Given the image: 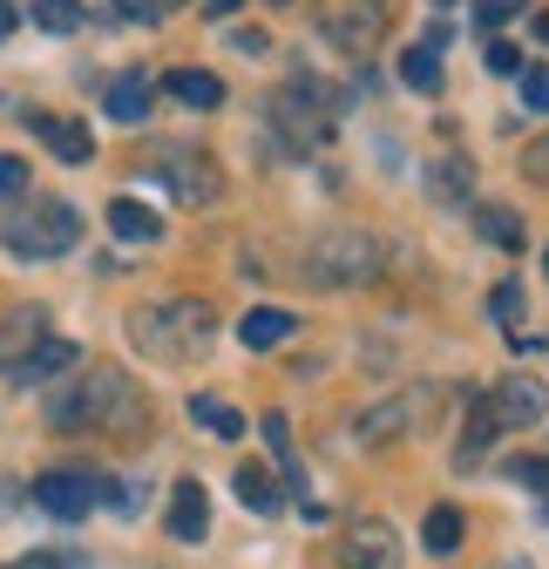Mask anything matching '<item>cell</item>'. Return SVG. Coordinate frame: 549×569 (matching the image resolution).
<instances>
[{
	"mask_svg": "<svg viewBox=\"0 0 549 569\" xmlns=\"http://www.w3.org/2000/svg\"><path fill=\"white\" fill-rule=\"evenodd\" d=\"M157 177H163L183 203H211V197L224 190L218 163H211V157H197V150H157Z\"/></svg>",
	"mask_w": 549,
	"mask_h": 569,
	"instance_id": "52a82bcc",
	"label": "cell"
},
{
	"mask_svg": "<svg viewBox=\"0 0 549 569\" xmlns=\"http://www.w3.org/2000/svg\"><path fill=\"white\" fill-rule=\"evenodd\" d=\"M489 76H522V48H509V41H489Z\"/></svg>",
	"mask_w": 549,
	"mask_h": 569,
	"instance_id": "e575fe53",
	"label": "cell"
},
{
	"mask_svg": "<svg viewBox=\"0 0 549 569\" xmlns=\"http://www.w3.org/2000/svg\"><path fill=\"white\" fill-rule=\"evenodd\" d=\"M238 8H244V0H211V8H203V14H211V21H231Z\"/></svg>",
	"mask_w": 549,
	"mask_h": 569,
	"instance_id": "ab89813d",
	"label": "cell"
},
{
	"mask_svg": "<svg viewBox=\"0 0 549 569\" xmlns=\"http://www.w3.org/2000/svg\"><path fill=\"white\" fill-rule=\"evenodd\" d=\"M407 420H421V407H415V393H393V400H380V407H367V413H360V441H373V448H380V441H393V435H400Z\"/></svg>",
	"mask_w": 549,
	"mask_h": 569,
	"instance_id": "e0dca14e",
	"label": "cell"
},
{
	"mask_svg": "<svg viewBox=\"0 0 549 569\" xmlns=\"http://www.w3.org/2000/svg\"><path fill=\"white\" fill-rule=\"evenodd\" d=\"M129 339L136 352H150L163 367H183V360H203L218 339V312L211 299H163V306H136L129 312Z\"/></svg>",
	"mask_w": 549,
	"mask_h": 569,
	"instance_id": "6da1fadb",
	"label": "cell"
},
{
	"mask_svg": "<svg viewBox=\"0 0 549 569\" xmlns=\"http://www.w3.org/2000/svg\"><path fill=\"white\" fill-rule=\"evenodd\" d=\"M0 244H8L14 258H61V251H76L82 244V218H76V203H34V210H14L8 224H0Z\"/></svg>",
	"mask_w": 549,
	"mask_h": 569,
	"instance_id": "277c9868",
	"label": "cell"
},
{
	"mask_svg": "<svg viewBox=\"0 0 549 569\" xmlns=\"http://www.w3.org/2000/svg\"><path fill=\"white\" fill-rule=\"evenodd\" d=\"M428 190H435V197H448V203H461V197L475 190V163H461V157L435 163V170H428Z\"/></svg>",
	"mask_w": 549,
	"mask_h": 569,
	"instance_id": "484cf974",
	"label": "cell"
},
{
	"mask_svg": "<svg viewBox=\"0 0 549 569\" xmlns=\"http://www.w3.org/2000/svg\"><path fill=\"white\" fill-rule=\"evenodd\" d=\"M428 8H455V0H428Z\"/></svg>",
	"mask_w": 549,
	"mask_h": 569,
	"instance_id": "b9f144b4",
	"label": "cell"
},
{
	"mask_svg": "<svg viewBox=\"0 0 549 569\" xmlns=\"http://www.w3.org/2000/svg\"><path fill=\"white\" fill-rule=\"evenodd\" d=\"M21 129H34L48 150L61 157V163H89L96 157V136L82 129V122H68V116H48V109H21Z\"/></svg>",
	"mask_w": 549,
	"mask_h": 569,
	"instance_id": "9c48e42d",
	"label": "cell"
},
{
	"mask_svg": "<svg viewBox=\"0 0 549 569\" xmlns=\"http://www.w3.org/2000/svg\"><path fill=\"white\" fill-rule=\"evenodd\" d=\"M502 435V420H496V407H489V393H475L468 400V420H461V448H455V468H475L489 455V441Z\"/></svg>",
	"mask_w": 549,
	"mask_h": 569,
	"instance_id": "5bb4252c",
	"label": "cell"
},
{
	"mask_svg": "<svg viewBox=\"0 0 549 569\" xmlns=\"http://www.w3.org/2000/svg\"><path fill=\"white\" fill-rule=\"evenodd\" d=\"M238 502H244L251 516H279V509H286V488L271 481L258 461H244V468H238Z\"/></svg>",
	"mask_w": 549,
	"mask_h": 569,
	"instance_id": "d6986e66",
	"label": "cell"
},
{
	"mask_svg": "<svg viewBox=\"0 0 549 569\" xmlns=\"http://www.w3.org/2000/svg\"><path fill=\"white\" fill-rule=\"evenodd\" d=\"M150 102H157V96H150V82L136 76V68L109 82V116H116L122 129H143V122H150Z\"/></svg>",
	"mask_w": 549,
	"mask_h": 569,
	"instance_id": "ac0fdd59",
	"label": "cell"
},
{
	"mask_svg": "<svg viewBox=\"0 0 549 569\" xmlns=\"http://www.w3.org/2000/svg\"><path fill=\"white\" fill-rule=\"evenodd\" d=\"M387 21H393L387 0H319V34L353 61H367L387 41Z\"/></svg>",
	"mask_w": 549,
	"mask_h": 569,
	"instance_id": "5b68a950",
	"label": "cell"
},
{
	"mask_svg": "<svg viewBox=\"0 0 549 569\" xmlns=\"http://www.w3.org/2000/svg\"><path fill=\"white\" fill-rule=\"evenodd\" d=\"M177 8H183V0H116V14H122V21H143V28L170 21Z\"/></svg>",
	"mask_w": 549,
	"mask_h": 569,
	"instance_id": "f546056e",
	"label": "cell"
},
{
	"mask_svg": "<svg viewBox=\"0 0 549 569\" xmlns=\"http://www.w3.org/2000/svg\"><path fill=\"white\" fill-rule=\"evenodd\" d=\"M28 8H34V21H41L48 34H76V28H82V8H76V0H28Z\"/></svg>",
	"mask_w": 549,
	"mask_h": 569,
	"instance_id": "83f0119b",
	"label": "cell"
},
{
	"mask_svg": "<svg viewBox=\"0 0 549 569\" xmlns=\"http://www.w3.org/2000/svg\"><path fill=\"white\" fill-rule=\"evenodd\" d=\"M68 367H82V346H76V339H54V332H48V339L28 352V360H21L8 380H14V387H41V380H54V373H68Z\"/></svg>",
	"mask_w": 549,
	"mask_h": 569,
	"instance_id": "7c38bea8",
	"label": "cell"
},
{
	"mask_svg": "<svg viewBox=\"0 0 549 569\" xmlns=\"http://www.w3.org/2000/svg\"><path fill=\"white\" fill-rule=\"evenodd\" d=\"M48 420L68 427V435H76V427H116V435H122V427L143 420V400H136L122 367H89L76 387H61L48 400Z\"/></svg>",
	"mask_w": 549,
	"mask_h": 569,
	"instance_id": "7a4b0ae2",
	"label": "cell"
},
{
	"mask_svg": "<svg viewBox=\"0 0 549 569\" xmlns=\"http://www.w3.org/2000/svg\"><path fill=\"white\" fill-rule=\"evenodd\" d=\"M306 278L339 292V284H373L380 278V238L367 224H332L306 244Z\"/></svg>",
	"mask_w": 549,
	"mask_h": 569,
	"instance_id": "3957f363",
	"label": "cell"
},
{
	"mask_svg": "<svg viewBox=\"0 0 549 569\" xmlns=\"http://www.w3.org/2000/svg\"><path fill=\"white\" fill-rule=\"evenodd\" d=\"M231 48H238V54H264V48H271V41H264V34H258V28H238V34H231Z\"/></svg>",
	"mask_w": 549,
	"mask_h": 569,
	"instance_id": "74e56055",
	"label": "cell"
},
{
	"mask_svg": "<svg viewBox=\"0 0 549 569\" xmlns=\"http://www.w3.org/2000/svg\"><path fill=\"white\" fill-rule=\"evenodd\" d=\"M28 190V163L21 157H0V203H14Z\"/></svg>",
	"mask_w": 549,
	"mask_h": 569,
	"instance_id": "d6a6232c",
	"label": "cell"
},
{
	"mask_svg": "<svg viewBox=\"0 0 549 569\" xmlns=\"http://www.w3.org/2000/svg\"><path fill=\"white\" fill-rule=\"evenodd\" d=\"M41 339H48V312L41 306H14L8 319H0V373H14Z\"/></svg>",
	"mask_w": 549,
	"mask_h": 569,
	"instance_id": "8fae6325",
	"label": "cell"
},
{
	"mask_svg": "<svg viewBox=\"0 0 549 569\" xmlns=\"http://www.w3.org/2000/svg\"><path fill=\"white\" fill-rule=\"evenodd\" d=\"M347 569H393V529L387 522H360V536L347 549Z\"/></svg>",
	"mask_w": 549,
	"mask_h": 569,
	"instance_id": "44dd1931",
	"label": "cell"
},
{
	"mask_svg": "<svg viewBox=\"0 0 549 569\" xmlns=\"http://www.w3.org/2000/svg\"><path fill=\"white\" fill-rule=\"evenodd\" d=\"M89 556H76V549H48V556H34V569H82Z\"/></svg>",
	"mask_w": 549,
	"mask_h": 569,
	"instance_id": "d590c367",
	"label": "cell"
},
{
	"mask_svg": "<svg viewBox=\"0 0 549 569\" xmlns=\"http://www.w3.org/2000/svg\"><path fill=\"white\" fill-rule=\"evenodd\" d=\"M292 332H299V319L279 312V306H258V312L238 319V346H244V352H271V346H286Z\"/></svg>",
	"mask_w": 549,
	"mask_h": 569,
	"instance_id": "9a60e30c",
	"label": "cell"
},
{
	"mask_svg": "<svg viewBox=\"0 0 549 569\" xmlns=\"http://www.w3.org/2000/svg\"><path fill=\"white\" fill-rule=\"evenodd\" d=\"M163 89H170L183 109H218V102H224V82L211 76V68H177V76H170Z\"/></svg>",
	"mask_w": 549,
	"mask_h": 569,
	"instance_id": "ffe728a7",
	"label": "cell"
},
{
	"mask_svg": "<svg viewBox=\"0 0 549 569\" xmlns=\"http://www.w3.org/2000/svg\"><path fill=\"white\" fill-rule=\"evenodd\" d=\"M109 231H116L122 244H157V238H163V218H157L150 203H136V197H116V203H109Z\"/></svg>",
	"mask_w": 549,
	"mask_h": 569,
	"instance_id": "2e32d148",
	"label": "cell"
},
{
	"mask_svg": "<svg viewBox=\"0 0 549 569\" xmlns=\"http://www.w3.org/2000/svg\"><path fill=\"white\" fill-rule=\"evenodd\" d=\"M522 170H529V177H549V136H542V142H529V150H522Z\"/></svg>",
	"mask_w": 549,
	"mask_h": 569,
	"instance_id": "8d00e7d4",
	"label": "cell"
},
{
	"mask_svg": "<svg viewBox=\"0 0 549 569\" xmlns=\"http://www.w3.org/2000/svg\"><path fill=\"white\" fill-rule=\"evenodd\" d=\"M170 536L177 542H203V536H211V495H203V481H177L170 488Z\"/></svg>",
	"mask_w": 549,
	"mask_h": 569,
	"instance_id": "4fadbf2b",
	"label": "cell"
},
{
	"mask_svg": "<svg viewBox=\"0 0 549 569\" xmlns=\"http://www.w3.org/2000/svg\"><path fill=\"white\" fill-rule=\"evenodd\" d=\"M190 420H197V427H211L218 441H238V435H244V420H238L224 400H211V393H197V400H190Z\"/></svg>",
	"mask_w": 549,
	"mask_h": 569,
	"instance_id": "d4e9b609",
	"label": "cell"
},
{
	"mask_svg": "<svg viewBox=\"0 0 549 569\" xmlns=\"http://www.w3.org/2000/svg\"><path fill=\"white\" fill-rule=\"evenodd\" d=\"M271 122L286 129V142L292 150H312V142H326L332 136V116L306 96V89H286V96H271Z\"/></svg>",
	"mask_w": 549,
	"mask_h": 569,
	"instance_id": "ba28073f",
	"label": "cell"
},
{
	"mask_svg": "<svg viewBox=\"0 0 549 569\" xmlns=\"http://www.w3.org/2000/svg\"><path fill=\"white\" fill-rule=\"evenodd\" d=\"M475 224H482V238L496 251H522V218H516L509 203H482V210H475Z\"/></svg>",
	"mask_w": 549,
	"mask_h": 569,
	"instance_id": "603a6c76",
	"label": "cell"
},
{
	"mask_svg": "<svg viewBox=\"0 0 549 569\" xmlns=\"http://www.w3.org/2000/svg\"><path fill=\"white\" fill-rule=\"evenodd\" d=\"M542 271H549V251H542Z\"/></svg>",
	"mask_w": 549,
	"mask_h": 569,
	"instance_id": "7bdbcfd3",
	"label": "cell"
},
{
	"mask_svg": "<svg viewBox=\"0 0 549 569\" xmlns=\"http://www.w3.org/2000/svg\"><path fill=\"white\" fill-rule=\"evenodd\" d=\"M509 481H516V488H536V495H549V461L522 455V461H509Z\"/></svg>",
	"mask_w": 549,
	"mask_h": 569,
	"instance_id": "1f68e13d",
	"label": "cell"
},
{
	"mask_svg": "<svg viewBox=\"0 0 549 569\" xmlns=\"http://www.w3.org/2000/svg\"><path fill=\"white\" fill-rule=\"evenodd\" d=\"M96 502H102V481H96L89 468H48V475L34 481V509H48V516H61V522H82Z\"/></svg>",
	"mask_w": 549,
	"mask_h": 569,
	"instance_id": "8992f818",
	"label": "cell"
},
{
	"mask_svg": "<svg viewBox=\"0 0 549 569\" xmlns=\"http://www.w3.org/2000/svg\"><path fill=\"white\" fill-rule=\"evenodd\" d=\"M264 441H271V455H279V468H286V495H299V502H306V468H299V455H292L286 413H264Z\"/></svg>",
	"mask_w": 549,
	"mask_h": 569,
	"instance_id": "7402d4cb",
	"label": "cell"
},
{
	"mask_svg": "<svg viewBox=\"0 0 549 569\" xmlns=\"http://www.w3.org/2000/svg\"><path fill=\"white\" fill-rule=\"evenodd\" d=\"M489 312L509 326V332H522V319H529V299H522V284L509 278V284H496V299H489Z\"/></svg>",
	"mask_w": 549,
	"mask_h": 569,
	"instance_id": "f1b7e54d",
	"label": "cell"
},
{
	"mask_svg": "<svg viewBox=\"0 0 549 569\" xmlns=\"http://www.w3.org/2000/svg\"><path fill=\"white\" fill-rule=\"evenodd\" d=\"M400 82L415 89V96H441V61H435V48H407L400 54Z\"/></svg>",
	"mask_w": 549,
	"mask_h": 569,
	"instance_id": "cb8c5ba5",
	"label": "cell"
},
{
	"mask_svg": "<svg viewBox=\"0 0 549 569\" xmlns=\"http://www.w3.org/2000/svg\"><path fill=\"white\" fill-rule=\"evenodd\" d=\"M489 407H496V420H502V427H536V420H542V407H549V393H542V380L509 373V380H496V387H489Z\"/></svg>",
	"mask_w": 549,
	"mask_h": 569,
	"instance_id": "30bf717a",
	"label": "cell"
},
{
	"mask_svg": "<svg viewBox=\"0 0 549 569\" xmlns=\"http://www.w3.org/2000/svg\"><path fill=\"white\" fill-rule=\"evenodd\" d=\"M421 542H428V556H455L461 549V509H435L428 529H421Z\"/></svg>",
	"mask_w": 549,
	"mask_h": 569,
	"instance_id": "4316f807",
	"label": "cell"
},
{
	"mask_svg": "<svg viewBox=\"0 0 549 569\" xmlns=\"http://www.w3.org/2000/svg\"><path fill=\"white\" fill-rule=\"evenodd\" d=\"M14 28H21V8H14V0H0V41H8Z\"/></svg>",
	"mask_w": 549,
	"mask_h": 569,
	"instance_id": "f35d334b",
	"label": "cell"
},
{
	"mask_svg": "<svg viewBox=\"0 0 549 569\" xmlns=\"http://www.w3.org/2000/svg\"><path fill=\"white\" fill-rule=\"evenodd\" d=\"M536 41H549V14H536Z\"/></svg>",
	"mask_w": 549,
	"mask_h": 569,
	"instance_id": "60d3db41",
	"label": "cell"
},
{
	"mask_svg": "<svg viewBox=\"0 0 549 569\" xmlns=\"http://www.w3.org/2000/svg\"><path fill=\"white\" fill-rule=\"evenodd\" d=\"M529 8V0H475V28H502Z\"/></svg>",
	"mask_w": 549,
	"mask_h": 569,
	"instance_id": "4dcf8cb0",
	"label": "cell"
},
{
	"mask_svg": "<svg viewBox=\"0 0 549 569\" xmlns=\"http://www.w3.org/2000/svg\"><path fill=\"white\" fill-rule=\"evenodd\" d=\"M522 102L549 116V68H522Z\"/></svg>",
	"mask_w": 549,
	"mask_h": 569,
	"instance_id": "836d02e7",
	"label": "cell"
}]
</instances>
